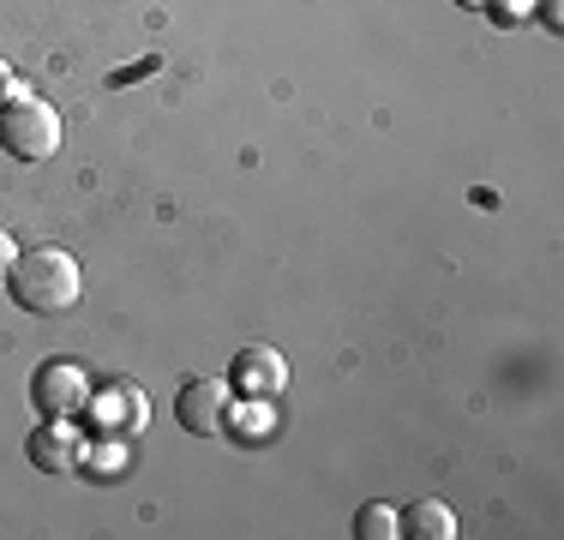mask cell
<instances>
[{
  "instance_id": "cell-12",
  "label": "cell",
  "mask_w": 564,
  "mask_h": 540,
  "mask_svg": "<svg viewBox=\"0 0 564 540\" xmlns=\"http://www.w3.org/2000/svg\"><path fill=\"white\" fill-rule=\"evenodd\" d=\"M12 97H19V78H12V66H7V61H0V108H7Z\"/></svg>"
},
{
  "instance_id": "cell-8",
  "label": "cell",
  "mask_w": 564,
  "mask_h": 540,
  "mask_svg": "<svg viewBox=\"0 0 564 540\" xmlns=\"http://www.w3.org/2000/svg\"><path fill=\"white\" fill-rule=\"evenodd\" d=\"M397 522H402V534H414V540H456V517H451V505H438V498L409 505Z\"/></svg>"
},
{
  "instance_id": "cell-2",
  "label": "cell",
  "mask_w": 564,
  "mask_h": 540,
  "mask_svg": "<svg viewBox=\"0 0 564 540\" xmlns=\"http://www.w3.org/2000/svg\"><path fill=\"white\" fill-rule=\"evenodd\" d=\"M0 151L19 156V162H48L61 151V115L43 97H12L0 108Z\"/></svg>"
},
{
  "instance_id": "cell-3",
  "label": "cell",
  "mask_w": 564,
  "mask_h": 540,
  "mask_svg": "<svg viewBox=\"0 0 564 540\" xmlns=\"http://www.w3.org/2000/svg\"><path fill=\"white\" fill-rule=\"evenodd\" d=\"M31 402H36L43 421H73L90 402V372L78 367V360H48V367H36V378H31Z\"/></svg>"
},
{
  "instance_id": "cell-14",
  "label": "cell",
  "mask_w": 564,
  "mask_h": 540,
  "mask_svg": "<svg viewBox=\"0 0 564 540\" xmlns=\"http://www.w3.org/2000/svg\"><path fill=\"white\" fill-rule=\"evenodd\" d=\"M456 7H463V12H487L492 0H456Z\"/></svg>"
},
{
  "instance_id": "cell-10",
  "label": "cell",
  "mask_w": 564,
  "mask_h": 540,
  "mask_svg": "<svg viewBox=\"0 0 564 540\" xmlns=\"http://www.w3.org/2000/svg\"><path fill=\"white\" fill-rule=\"evenodd\" d=\"M355 534H360V540H397V534H402V522H397V510H391V505H360Z\"/></svg>"
},
{
  "instance_id": "cell-4",
  "label": "cell",
  "mask_w": 564,
  "mask_h": 540,
  "mask_svg": "<svg viewBox=\"0 0 564 540\" xmlns=\"http://www.w3.org/2000/svg\"><path fill=\"white\" fill-rule=\"evenodd\" d=\"M85 414H90V426H97V439H139V432L151 426V402H144L139 385L90 390Z\"/></svg>"
},
{
  "instance_id": "cell-6",
  "label": "cell",
  "mask_w": 564,
  "mask_h": 540,
  "mask_svg": "<svg viewBox=\"0 0 564 540\" xmlns=\"http://www.w3.org/2000/svg\"><path fill=\"white\" fill-rule=\"evenodd\" d=\"M228 385L240 390V397H282V385H289V360L276 355V348H264V343H252V348H240L235 355V372H228Z\"/></svg>"
},
{
  "instance_id": "cell-5",
  "label": "cell",
  "mask_w": 564,
  "mask_h": 540,
  "mask_svg": "<svg viewBox=\"0 0 564 540\" xmlns=\"http://www.w3.org/2000/svg\"><path fill=\"white\" fill-rule=\"evenodd\" d=\"M228 409H235V385H223V378H193L174 397V421L186 432H198V439H217L228 426Z\"/></svg>"
},
{
  "instance_id": "cell-11",
  "label": "cell",
  "mask_w": 564,
  "mask_h": 540,
  "mask_svg": "<svg viewBox=\"0 0 564 540\" xmlns=\"http://www.w3.org/2000/svg\"><path fill=\"white\" fill-rule=\"evenodd\" d=\"M492 19H499V24H522V19H529V12H534V0H492Z\"/></svg>"
},
{
  "instance_id": "cell-7",
  "label": "cell",
  "mask_w": 564,
  "mask_h": 540,
  "mask_svg": "<svg viewBox=\"0 0 564 540\" xmlns=\"http://www.w3.org/2000/svg\"><path fill=\"white\" fill-rule=\"evenodd\" d=\"M31 463L43 475H78V463H85V432L73 421H43L31 432Z\"/></svg>"
},
{
  "instance_id": "cell-13",
  "label": "cell",
  "mask_w": 564,
  "mask_h": 540,
  "mask_svg": "<svg viewBox=\"0 0 564 540\" xmlns=\"http://www.w3.org/2000/svg\"><path fill=\"white\" fill-rule=\"evenodd\" d=\"M12 259H19V247H12L7 235H0V277H7V270H12Z\"/></svg>"
},
{
  "instance_id": "cell-9",
  "label": "cell",
  "mask_w": 564,
  "mask_h": 540,
  "mask_svg": "<svg viewBox=\"0 0 564 540\" xmlns=\"http://www.w3.org/2000/svg\"><path fill=\"white\" fill-rule=\"evenodd\" d=\"M127 468V439H102V444H85V463H78V475L90 480H109Z\"/></svg>"
},
{
  "instance_id": "cell-1",
  "label": "cell",
  "mask_w": 564,
  "mask_h": 540,
  "mask_svg": "<svg viewBox=\"0 0 564 540\" xmlns=\"http://www.w3.org/2000/svg\"><path fill=\"white\" fill-rule=\"evenodd\" d=\"M85 277H78V259L61 247H24L7 270V294L24 306V313L48 318V313H66L78 301Z\"/></svg>"
}]
</instances>
